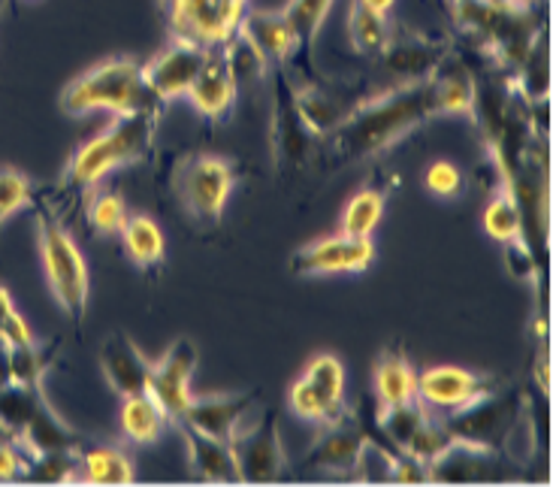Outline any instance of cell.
Masks as SVG:
<instances>
[{
	"label": "cell",
	"mask_w": 559,
	"mask_h": 487,
	"mask_svg": "<svg viewBox=\"0 0 559 487\" xmlns=\"http://www.w3.org/2000/svg\"><path fill=\"white\" fill-rule=\"evenodd\" d=\"M167 424L169 415L148 391L124 396V403H121V433L128 436L131 442H136V446L157 442Z\"/></svg>",
	"instance_id": "27"
},
{
	"label": "cell",
	"mask_w": 559,
	"mask_h": 487,
	"mask_svg": "<svg viewBox=\"0 0 559 487\" xmlns=\"http://www.w3.org/2000/svg\"><path fill=\"white\" fill-rule=\"evenodd\" d=\"M121 239H124V251L131 254V261L136 266H157L164 261V251H167V242H164V234L148 215H133L124 224L121 230Z\"/></svg>",
	"instance_id": "31"
},
{
	"label": "cell",
	"mask_w": 559,
	"mask_h": 487,
	"mask_svg": "<svg viewBox=\"0 0 559 487\" xmlns=\"http://www.w3.org/2000/svg\"><path fill=\"white\" fill-rule=\"evenodd\" d=\"M448 49H451V43L442 40V37L391 25V37L372 61L381 70V76L391 80V85H408V82L427 80L448 55Z\"/></svg>",
	"instance_id": "9"
},
{
	"label": "cell",
	"mask_w": 559,
	"mask_h": 487,
	"mask_svg": "<svg viewBox=\"0 0 559 487\" xmlns=\"http://www.w3.org/2000/svg\"><path fill=\"white\" fill-rule=\"evenodd\" d=\"M508 461L499 448L460 442L444 448L436 461L429 463V482H490V478H511Z\"/></svg>",
	"instance_id": "17"
},
{
	"label": "cell",
	"mask_w": 559,
	"mask_h": 487,
	"mask_svg": "<svg viewBox=\"0 0 559 487\" xmlns=\"http://www.w3.org/2000/svg\"><path fill=\"white\" fill-rule=\"evenodd\" d=\"M376 261V246L372 237H352L342 234L336 237L314 239L290 254V273L302 278L314 276H338V273H364Z\"/></svg>",
	"instance_id": "10"
},
{
	"label": "cell",
	"mask_w": 559,
	"mask_h": 487,
	"mask_svg": "<svg viewBox=\"0 0 559 487\" xmlns=\"http://www.w3.org/2000/svg\"><path fill=\"white\" fill-rule=\"evenodd\" d=\"M176 430L182 433V442L188 448V461H191V473L200 482H215V485H224V482H242L239 478V466H236L234 448L224 439H215V436L197 430L191 424L176 421Z\"/></svg>",
	"instance_id": "25"
},
{
	"label": "cell",
	"mask_w": 559,
	"mask_h": 487,
	"mask_svg": "<svg viewBox=\"0 0 559 487\" xmlns=\"http://www.w3.org/2000/svg\"><path fill=\"white\" fill-rule=\"evenodd\" d=\"M535 448H538V436H535V421L530 415V408L521 406V412L514 415V421L508 424L506 436L499 442V451L508 463H530L535 458Z\"/></svg>",
	"instance_id": "35"
},
{
	"label": "cell",
	"mask_w": 559,
	"mask_h": 487,
	"mask_svg": "<svg viewBox=\"0 0 559 487\" xmlns=\"http://www.w3.org/2000/svg\"><path fill=\"white\" fill-rule=\"evenodd\" d=\"M484 230L496 242H511V239L523 237L521 203H518L514 191L506 182L499 185V191L490 198L487 210H484Z\"/></svg>",
	"instance_id": "32"
},
{
	"label": "cell",
	"mask_w": 559,
	"mask_h": 487,
	"mask_svg": "<svg viewBox=\"0 0 559 487\" xmlns=\"http://www.w3.org/2000/svg\"><path fill=\"white\" fill-rule=\"evenodd\" d=\"M27 466V454L22 448L10 442V439H3L0 433V478H15V475H25Z\"/></svg>",
	"instance_id": "40"
},
{
	"label": "cell",
	"mask_w": 559,
	"mask_h": 487,
	"mask_svg": "<svg viewBox=\"0 0 559 487\" xmlns=\"http://www.w3.org/2000/svg\"><path fill=\"white\" fill-rule=\"evenodd\" d=\"M333 10V0H287L282 15L297 37V58H294V70L302 76H314L312 67V46L318 40V31L324 25L326 13Z\"/></svg>",
	"instance_id": "26"
},
{
	"label": "cell",
	"mask_w": 559,
	"mask_h": 487,
	"mask_svg": "<svg viewBox=\"0 0 559 487\" xmlns=\"http://www.w3.org/2000/svg\"><path fill=\"white\" fill-rule=\"evenodd\" d=\"M506 246V264L508 273L521 282H530L538 273V261H535V251L526 246V239H511V242H502Z\"/></svg>",
	"instance_id": "38"
},
{
	"label": "cell",
	"mask_w": 559,
	"mask_h": 487,
	"mask_svg": "<svg viewBox=\"0 0 559 487\" xmlns=\"http://www.w3.org/2000/svg\"><path fill=\"white\" fill-rule=\"evenodd\" d=\"M275 70V97H273V167L275 173L285 176H297L306 170L314 161L321 136L306 124L302 112L297 106V94H294V80L287 73V67H273Z\"/></svg>",
	"instance_id": "6"
},
{
	"label": "cell",
	"mask_w": 559,
	"mask_h": 487,
	"mask_svg": "<svg viewBox=\"0 0 559 487\" xmlns=\"http://www.w3.org/2000/svg\"><path fill=\"white\" fill-rule=\"evenodd\" d=\"M384 206H388V188L381 185H364L342 212V224L338 230L342 234H352V237H372V230L381 222L384 215Z\"/></svg>",
	"instance_id": "29"
},
{
	"label": "cell",
	"mask_w": 559,
	"mask_h": 487,
	"mask_svg": "<svg viewBox=\"0 0 559 487\" xmlns=\"http://www.w3.org/2000/svg\"><path fill=\"white\" fill-rule=\"evenodd\" d=\"M521 394L518 391H490L481 400L468 403L466 408H456L451 415H442L448 430L454 433L460 442H472V446L499 448L502 436H506L508 424L514 421V415L521 412Z\"/></svg>",
	"instance_id": "11"
},
{
	"label": "cell",
	"mask_w": 559,
	"mask_h": 487,
	"mask_svg": "<svg viewBox=\"0 0 559 487\" xmlns=\"http://www.w3.org/2000/svg\"><path fill=\"white\" fill-rule=\"evenodd\" d=\"M287 406L299 421L330 424L342 418L348 412L345 406V364L330 352L314 355L290 388Z\"/></svg>",
	"instance_id": "7"
},
{
	"label": "cell",
	"mask_w": 559,
	"mask_h": 487,
	"mask_svg": "<svg viewBox=\"0 0 559 487\" xmlns=\"http://www.w3.org/2000/svg\"><path fill=\"white\" fill-rule=\"evenodd\" d=\"M79 482H88V485H128V482H133V463L118 448L82 446V451H79Z\"/></svg>",
	"instance_id": "28"
},
{
	"label": "cell",
	"mask_w": 559,
	"mask_h": 487,
	"mask_svg": "<svg viewBox=\"0 0 559 487\" xmlns=\"http://www.w3.org/2000/svg\"><path fill=\"white\" fill-rule=\"evenodd\" d=\"M258 394H209V396H194L185 415L179 421L191 424L203 433L215 436V439H224L230 442L236 436V430L242 427V418L248 415V408L254 406Z\"/></svg>",
	"instance_id": "23"
},
{
	"label": "cell",
	"mask_w": 559,
	"mask_h": 487,
	"mask_svg": "<svg viewBox=\"0 0 559 487\" xmlns=\"http://www.w3.org/2000/svg\"><path fill=\"white\" fill-rule=\"evenodd\" d=\"M493 384V376H481L472 369L429 367L417 372V400L436 415H451L456 408H466L468 403L490 394Z\"/></svg>",
	"instance_id": "15"
},
{
	"label": "cell",
	"mask_w": 559,
	"mask_h": 487,
	"mask_svg": "<svg viewBox=\"0 0 559 487\" xmlns=\"http://www.w3.org/2000/svg\"><path fill=\"white\" fill-rule=\"evenodd\" d=\"M427 80L432 85V94H436L439 116H466V119H472L475 94H478V76H475L466 55L451 46Z\"/></svg>",
	"instance_id": "19"
},
{
	"label": "cell",
	"mask_w": 559,
	"mask_h": 487,
	"mask_svg": "<svg viewBox=\"0 0 559 487\" xmlns=\"http://www.w3.org/2000/svg\"><path fill=\"white\" fill-rule=\"evenodd\" d=\"M13 309H15V306H13V297H10V290L0 288V321L10 316Z\"/></svg>",
	"instance_id": "42"
},
{
	"label": "cell",
	"mask_w": 559,
	"mask_h": 487,
	"mask_svg": "<svg viewBox=\"0 0 559 487\" xmlns=\"http://www.w3.org/2000/svg\"><path fill=\"white\" fill-rule=\"evenodd\" d=\"M85 212H88V222L100 237H121L124 224L131 218L124 200L118 198L116 191H94Z\"/></svg>",
	"instance_id": "34"
},
{
	"label": "cell",
	"mask_w": 559,
	"mask_h": 487,
	"mask_svg": "<svg viewBox=\"0 0 559 487\" xmlns=\"http://www.w3.org/2000/svg\"><path fill=\"white\" fill-rule=\"evenodd\" d=\"M7 352V382L27 384V388H43V376L52 367V348H39L37 340Z\"/></svg>",
	"instance_id": "33"
},
{
	"label": "cell",
	"mask_w": 559,
	"mask_h": 487,
	"mask_svg": "<svg viewBox=\"0 0 559 487\" xmlns=\"http://www.w3.org/2000/svg\"><path fill=\"white\" fill-rule=\"evenodd\" d=\"M360 3H364V7H369V10H376V13L388 15L393 10V3H396V0H360Z\"/></svg>",
	"instance_id": "41"
},
{
	"label": "cell",
	"mask_w": 559,
	"mask_h": 487,
	"mask_svg": "<svg viewBox=\"0 0 559 487\" xmlns=\"http://www.w3.org/2000/svg\"><path fill=\"white\" fill-rule=\"evenodd\" d=\"M424 185H427L429 194L451 200L456 198L460 188H463V173H460V167L451 164V161H432L427 176H424Z\"/></svg>",
	"instance_id": "37"
},
{
	"label": "cell",
	"mask_w": 559,
	"mask_h": 487,
	"mask_svg": "<svg viewBox=\"0 0 559 487\" xmlns=\"http://www.w3.org/2000/svg\"><path fill=\"white\" fill-rule=\"evenodd\" d=\"M294 94H297V106L299 112H302V119H306V124L318 136H326L330 131H336L338 124L345 121V116L369 92L357 88V85L348 88V85H336V82L318 80V76H302L299 85L294 82Z\"/></svg>",
	"instance_id": "16"
},
{
	"label": "cell",
	"mask_w": 559,
	"mask_h": 487,
	"mask_svg": "<svg viewBox=\"0 0 559 487\" xmlns=\"http://www.w3.org/2000/svg\"><path fill=\"white\" fill-rule=\"evenodd\" d=\"M58 104H61V112L76 116V119L97 112V109H106L112 116L145 112V116L160 119L167 100H160L155 88L145 82L140 61L118 55V58L88 67L76 80L67 82Z\"/></svg>",
	"instance_id": "2"
},
{
	"label": "cell",
	"mask_w": 559,
	"mask_h": 487,
	"mask_svg": "<svg viewBox=\"0 0 559 487\" xmlns=\"http://www.w3.org/2000/svg\"><path fill=\"white\" fill-rule=\"evenodd\" d=\"M239 37H246L258 52L263 55V61L273 67H290L297 58V37L287 25V19L273 10H246L239 19Z\"/></svg>",
	"instance_id": "22"
},
{
	"label": "cell",
	"mask_w": 559,
	"mask_h": 487,
	"mask_svg": "<svg viewBox=\"0 0 559 487\" xmlns=\"http://www.w3.org/2000/svg\"><path fill=\"white\" fill-rule=\"evenodd\" d=\"M372 391H376V418L393 408L408 406L417 400V369L403 352V345L381 348L372 367Z\"/></svg>",
	"instance_id": "21"
},
{
	"label": "cell",
	"mask_w": 559,
	"mask_h": 487,
	"mask_svg": "<svg viewBox=\"0 0 559 487\" xmlns=\"http://www.w3.org/2000/svg\"><path fill=\"white\" fill-rule=\"evenodd\" d=\"M242 3H248V0H242Z\"/></svg>",
	"instance_id": "44"
},
{
	"label": "cell",
	"mask_w": 559,
	"mask_h": 487,
	"mask_svg": "<svg viewBox=\"0 0 559 487\" xmlns=\"http://www.w3.org/2000/svg\"><path fill=\"white\" fill-rule=\"evenodd\" d=\"M155 116H145V112L116 116L106 131H100L94 140L79 145L73 152L64 179L79 191H88L118 167L145 161L155 145Z\"/></svg>",
	"instance_id": "3"
},
{
	"label": "cell",
	"mask_w": 559,
	"mask_h": 487,
	"mask_svg": "<svg viewBox=\"0 0 559 487\" xmlns=\"http://www.w3.org/2000/svg\"><path fill=\"white\" fill-rule=\"evenodd\" d=\"M324 430L314 439V446L306 454V463L321 475H342V478H357V466L364 458L369 436L364 424L354 415H342L336 421L321 424Z\"/></svg>",
	"instance_id": "14"
},
{
	"label": "cell",
	"mask_w": 559,
	"mask_h": 487,
	"mask_svg": "<svg viewBox=\"0 0 559 487\" xmlns=\"http://www.w3.org/2000/svg\"><path fill=\"white\" fill-rule=\"evenodd\" d=\"M388 37H391V19L364 7L360 0H352V7H348V40H352L354 52L378 58Z\"/></svg>",
	"instance_id": "30"
},
{
	"label": "cell",
	"mask_w": 559,
	"mask_h": 487,
	"mask_svg": "<svg viewBox=\"0 0 559 487\" xmlns=\"http://www.w3.org/2000/svg\"><path fill=\"white\" fill-rule=\"evenodd\" d=\"M236 88H239V82H236L234 70L227 64L222 49H215V52H209L206 64L197 73V80L191 82V88H188L185 97L191 100V106L200 116L218 121L234 109Z\"/></svg>",
	"instance_id": "24"
},
{
	"label": "cell",
	"mask_w": 559,
	"mask_h": 487,
	"mask_svg": "<svg viewBox=\"0 0 559 487\" xmlns=\"http://www.w3.org/2000/svg\"><path fill=\"white\" fill-rule=\"evenodd\" d=\"M236 466L242 482H275L285 475V448L278 439V421L273 412H263L258 424L236 430L230 439Z\"/></svg>",
	"instance_id": "13"
},
{
	"label": "cell",
	"mask_w": 559,
	"mask_h": 487,
	"mask_svg": "<svg viewBox=\"0 0 559 487\" xmlns=\"http://www.w3.org/2000/svg\"><path fill=\"white\" fill-rule=\"evenodd\" d=\"M502 3L511 7V10H533L538 0H502Z\"/></svg>",
	"instance_id": "43"
},
{
	"label": "cell",
	"mask_w": 559,
	"mask_h": 487,
	"mask_svg": "<svg viewBox=\"0 0 559 487\" xmlns=\"http://www.w3.org/2000/svg\"><path fill=\"white\" fill-rule=\"evenodd\" d=\"M209 52L200 49L194 43L173 40L160 55H155L148 64H143L145 82L157 92L160 100H176V97H185L191 82L197 80V73L206 64Z\"/></svg>",
	"instance_id": "18"
},
{
	"label": "cell",
	"mask_w": 559,
	"mask_h": 487,
	"mask_svg": "<svg viewBox=\"0 0 559 487\" xmlns=\"http://www.w3.org/2000/svg\"><path fill=\"white\" fill-rule=\"evenodd\" d=\"M242 13V0H173L169 31L173 40L194 43L206 52H215L234 40Z\"/></svg>",
	"instance_id": "8"
},
{
	"label": "cell",
	"mask_w": 559,
	"mask_h": 487,
	"mask_svg": "<svg viewBox=\"0 0 559 487\" xmlns=\"http://www.w3.org/2000/svg\"><path fill=\"white\" fill-rule=\"evenodd\" d=\"M200 352L191 340H176L164 355L157 357L148 372V394L155 396L169 415V424H176L185 415L188 403L194 400L191 394V379H194Z\"/></svg>",
	"instance_id": "12"
},
{
	"label": "cell",
	"mask_w": 559,
	"mask_h": 487,
	"mask_svg": "<svg viewBox=\"0 0 559 487\" xmlns=\"http://www.w3.org/2000/svg\"><path fill=\"white\" fill-rule=\"evenodd\" d=\"M234 164L222 155L194 152L179 161L173 173V188L182 210L197 224H218L234 191Z\"/></svg>",
	"instance_id": "5"
},
{
	"label": "cell",
	"mask_w": 559,
	"mask_h": 487,
	"mask_svg": "<svg viewBox=\"0 0 559 487\" xmlns=\"http://www.w3.org/2000/svg\"><path fill=\"white\" fill-rule=\"evenodd\" d=\"M34 343V333L27 328V321L19 312H10V316L0 321V345L3 348H15V345Z\"/></svg>",
	"instance_id": "39"
},
{
	"label": "cell",
	"mask_w": 559,
	"mask_h": 487,
	"mask_svg": "<svg viewBox=\"0 0 559 487\" xmlns=\"http://www.w3.org/2000/svg\"><path fill=\"white\" fill-rule=\"evenodd\" d=\"M100 367H104L106 384L121 400L148 391L152 360L136 348V343L124 330H116V333H109L104 340V345H100Z\"/></svg>",
	"instance_id": "20"
},
{
	"label": "cell",
	"mask_w": 559,
	"mask_h": 487,
	"mask_svg": "<svg viewBox=\"0 0 559 487\" xmlns=\"http://www.w3.org/2000/svg\"><path fill=\"white\" fill-rule=\"evenodd\" d=\"M499 3H502V0H499Z\"/></svg>",
	"instance_id": "45"
},
{
	"label": "cell",
	"mask_w": 559,
	"mask_h": 487,
	"mask_svg": "<svg viewBox=\"0 0 559 487\" xmlns=\"http://www.w3.org/2000/svg\"><path fill=\"white\" fill-rule=\"evenodd\" d=\"M31 179L19 167L0 164V230L3 224L13 218L15 212H22L31 203Z\"/></svg>",
	"instance_id": "36"
},
{
	"label": "cell",
	"mask_w": 559,
	"mask_h": 487,
	"mask_svg": "<svg viewBox=\"0 0 559 487\" xmlns=\"http://www.w3.org/2000/svg\"><path fill=\"white\" fill-rule=\"evenodd\" d=\"M37 251L55 304L64 309V316L73 324H82L88 312V288H92L88 264L79 251L76 239L46 210L37 212Z\"/></svg>",
	"instance_id": "4"
},
{
	"label": "cell",
	"mask_w": 559,
	"mask_h": 487,
	"mask_svg": "<svg viewBox=\"0 0 559 487\" xmlns=\"http://www.w3.org/2000/svg\"><path fill=\"white\" fill-rule=\"evenodd\" d=\"M439 116L429 80L369 92L336 131L321 136L314 161L326 173L348 170L384 155L391 145Z\"/></svg>",
	"instance_id": "1"
}]
</instances>
